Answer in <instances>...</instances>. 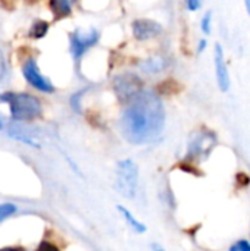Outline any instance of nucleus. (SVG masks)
<instances>
[{
    "label": "nucleus",
    "mask_w": 250,
    "mask_h": 251,
    "mask_svg": "<svg viewBox=\"0 0 250 251\" xmlns=\"http://www.w3.org/2000/svg\"><path fill=\"white\" fill-rule=\"evenodd\" d=\"M15 212H16V206H13L10 203L0 204V222H3L4 219H7L9 216H12Z\"/></svg>",
    "instance_id": "nucleus-15"
},
{
    "label": "nucleus",
    "mask_w": 250,
    "mask_h": 251,
    "mask_svg": "<svg viewBox=\"0 0 250 251\" xmlns=\"http://www.w3.org/2000/svg\"><path fill=\"white\" fill-rule=\"evenodd\" d=\"M217 137L211 131H197L189 143V157H206L215 147Z\"/></svg>",
    "instance_id": "nucleus-5"
},
{
    "label": "nucleus",
    "mask_w": 250,
    "mask_h": 251,
    "mask_svg": "<svg viewBox=\"0 0 250 251\" xmlns=\"http://www.w3.org/2000/svg\"><path fill=\"white\" fill-rule=\"evenodd\" d=\"M27 128H22V126H19V125H10L9 126V129H7V134L12 137V138H15V140H18V141H21V143H25V144H28V146H32V147H38V143H35L34 141V138L28 134V131H25Z\"/></svg>",
    "instance_id": "nucleus-10"
},
{
    "label": "nucleus",
    "mask_w": 250,
    "mask_h": 251,
    "mask_svg": "<svg viewBox=\"0 0 250 251\" xmlns=\"http://www.w3.org/2000/svg\"><path fill=\"white\" fill-rule=\"evenodd\" d=\"M141 68L146 69V72H159L164 68L162 59H149L147 62L141 63Z\"/></svg>",
    "instance_id": "nucleus-14"
},
{
    "label": "nucleus",
    "mask_w": 250,
    "mask_h": 251,
    "mask_svg": "<svg viewBox=\"0 0 250 251\" xmlns=\"http://www.w3.org/2000/svg\"><path fill=\"white\" fill-rule=\"evenodd\" d=\"M99 40V32L96 29H90L88 32L75 31L71 34V53L75 59H80L93 44Z\"/></svg>",
    "instance_id": "nucleus-6"
},
{
    "label": "nucleus",
    "mask_w": 250,
    "mask_h": 251,
    "mask_svg": "<svg viewBox=\"0 0 250 251\" xmlns=\"http://www.w3.org/2000/svg\"><path fill=\"white\" fill-rule=\"evenodd\" d=\"M22 74H24L25 79H27L34 88H37V90H40V91H43V93H53V91H55L52 82H50L46 76H43V75L40 74L35 60H32V59L27 60L25 65H24V68H22Z\"/></svg>",
    "instance_id": "nucleus-7"
},
{
    "label": "nucleus",
    "mask_w": 250,
    "mask_h": 251,
    "mask_svg": "<svg viewBox=\"0 0 250 251\" xmlns=\"http://www.w3.org/2000/svg\"><path fill=\"white\" fill-rule=\"evenodd\" d=\"M113 90L121 101H131L143 91V82L134 74H121L113 79Z\"/></svg>",
    "instance_id": "nucleus-4"
},
{
    "label": "nucleus",
    "mask_w": 250,
    "mask_h": 251,
    "mask_svg": "<svg viewBox=\"0 0 250 251\" xmlns=\"http://www.w3.org/2000/svg\"><path fill=\"white\" fill-rule=\"evenodd\" d=\"M186 6H187V9H189V10L194 12V10H197V9L202 6V3H200L199 0H189V1L186 3Z\"/></svg>",
    "instance_id": "nucleus-19"
},
{
    "label": "nucleus",
    "mask_w": 250,
    "mask_h": 251,
    "mask_svg": "<svg viewBox=\"0 0 250 251\" xmlns=\"http://www.w3.org/2000/svg\"><path fill=\"white\" fill-rule=\"evenodd\" d=\"M47 29H49V24L46 21L38 19V21H34V24L31 25L28 34H29L31 38H43L46 35Z\"/></svg>",
    "instance_id": "nucleus-13"
},
{
    "label": "nucleus",
    "mask_w": 250,
    "mask_h": 251,
    "mask_svg": "<svg viewBox=\"0 0 250 251\" xmlns=\"http://www.w3.org/2000/svg\"><path fill=\"white\" fill-rule=\"evenodd\" d=\"M38 251H57L52 244H47V243H43L40 247H38Z\"/></svg>",
    "instance_id": "nucleus-20"
},
{
    "label": "nucleus",
    "mask_w": 250,
    "mask_h": 251,
    "mask_svg": "<svg viewBox=\"0 0 250 251\" xmlns=\"http://www.w3.org/2000/svg\"><path fill=\"white\" fill-rule=\"evenodd\" d=\"M245 4H246V9H248V13H249V16H250V0H248Z\"/></svg>",
    "instance_id": "nucleus-24"
},
{
    "label": "nucleus",
    "mask_w": 250,
    "mask_h": 251,
    "mask_svg": "<svg viewBox=\"0 0 250 251\" xmlns=\"http://www.w3.org/2000/svg\"><path fill=\"white\" fill-rule=\"evenodd\" d=\"M6 71H7V66H6V60H4V54L0 49V81L6 76Z\"/></svg>",
    "instance_id": "nucleus-18"
},
{
    "label": "nucleus",
    "mask_w": 250,
    "mask_h": 251,
    "mask_svg": "<svg viewBox=\"0 0 250 251\" xmlns=\"http://www.w3.org/2000/svg\"><path fill=\"white\" fill-rule=\"evenodd\" d=\"M3 128V121H1V118H0V129Z\"/></svg>",
    "instance_id": "nucleus-25"
},
{
    "label": "nucleus",
    "mask_w": 250,
    "mask_h": 251,
    "mask_svg": "<svg viewBox=\"0 0 250 251\" xmlns=\"http://www.w3.org/2000/svg\"><path fill=\"white\" fill-rule=\"evenodd\" d=\"M230 251H250V243L246 240H239L230 247Z\"/></svg>",
    "instance_id": "nucleus-17"
},
{
    "label": "nucleus",
    "mask_w": 250,
    "mask_h": 251,
    "mask_svg": "<svg viewBox=\"0 0 250 251\" xmlns=\"http://www.w3.org/2000/svg\"><path fill=\"white\" fill-rule=\"evenodd\" d=\"M214 62H215V74H217V82L221 91L227 93L230 90V74H228V68L224 59V50L221 47L220 43L215 44L214 49Z\"/></svg>",
    "instance_id": "nucleus-8"
},
{
    "label": "nucleus",
    "mask_w": 250,
    "mask_h": 251,
    "mask_svg": "<svg viewBox=\"0 0 250 251\" xmlns=\"http://www.w3.org/2000/svg\"><path fill=\"white\" fill-rule=\"evenodd\" d=\"M206 46H208V41H206V40H200V41H199V49H197L199 53H202V51L206 49Z\"/></svg>",
    "instance_id": "nucleus-21"
},
{
    "label": "nucleus",
    "mask_w": 250,
    "mask_h": 251,
    "mask_svg": "<svg viewBox=\"0 0 250 251\" xmlns=\"http://www.w3.org/2000/svg\"><path fill=\"white\" fill-rule=\"evenodd\" d=\"M211 22H212V12L209 10V12H206V13L203 15L202 22H200V28H202V31H203L206 35L211 34Z\"/></svg>",
    "instance_id": "nucleus-16"
},
{
    "label": "nucleus",
    "mask_w": 250,
    "mask_h": 251,
    "mask_svg": "<svg viewBox=\"0 0 250 251\" xmlns=\"http://www.w3.org/2000/svg\"><path fill=\"white\" fill-rule=\"evenodd\" d=\"M162 32V25L152 19H136L133 22V34L137 40L144 41Z\"/></svg>",
    "instance_id": "nucleus-9"
},
{
    "label": "nucleus",
    "mask_w": 250,
    "mask_h": 251,
    "mask_svg": "<svg viewBox=\"0 0 250 251\" xmlns=\"http://www.w3.org/2000/svg\"><path fill=\"white\" fill-rule=\"evenodd\" d=\"M152 251H167L164 247H161L159 244H152Z\"/></svg>",
    "instance_id": "nucleus-23"
},
{
    "label": "nucleus",
    "mask_w": 250,
    "mask_h": 251,
    "mask_svg": "<svg viewBox=\"0 0 250 251\" xmlns=\"http://www.w3.org/2000/svg\"><path fill=\"white\" fill-rule=\"evenodd\" d=\"M50 7H52V12L55 15V18H65L71 13V1L68 0H53L50 1Z\"/></svg>",
    "instance_id": "nucleus-11"
},
{
    "label": "nucleus",
    "mask_w": 250,
    "mask_h": 251,
    "mask_svg": "<svg viewBox=\"0 0 250 251\" xmlns=\"http://www.w3.org/2000/svg\"><path fill=\"white\" fill-rule=\"evenodd\" d=\"M165 125L162 100L153 91H141L130 101L119 119V129L133 144H147L156 140Z\"/></svg>",
    "instance_id": "nucleus-1"
},
{
    "label": "nucleus",
    "mask_w": 250,
    "mask_h": 251,
    "mask_svg": "<svg viewBox=\"0 0 250 251\" xmlns=\"http://www.w3.org/2000/svg\"><path fill=\"white\" fill-rule=\"evenodd\" d=\"M139 185V168L137 165L130 160H121L116 166V176H115V187L116 190L127 199H134Z\"/></svg>",
    "instance_id": "nucleus-3"
},
{
    "label": "nucleus",
    "mask_w": 250,
    "mask_h": 251,
    "mask_svg": "<svg viewBox=\"0 0 250 251\" xmlns=\"http://www.w3.org/2000/svg\"><path fill=\"white\" fill-rule=\"evenodd\" d=\"M0 101L9 104L15 121H31L41 115L40 100L27 93H4L0 96Z\"/></svg>",
    "instance_id": "nucleus-2"
},
{
    "label": "nucleus",
    "mask_w": 250,
    "mask_h": 251,
    "mask_svg": "<svg viewBox=\"0 0 250 251\" xmlns=\"http://www.w3.org/2000/svg\"><path fill=\"white\" fill-rule=\"evenodd\" d=\"M0 251H24L22 247H4V249H0Z\"/></svg>",
    "instance_id": "nucleus-22"
},
{
    "label": "nucleus",
    "mask_w": 250,
    "mask_h": 251,
    "mask_svg": "<svg viewBox=\"0 0 250 251\" xmlns=\"http://www.w3.org/2000/svg\"><path fill=\"white\" fill-rule=\"evenodd\" d=\"M118 210L122 213V216H124V219L127 221V224L137 232V234H143V232H146V226L141 224V222H139L133 215H131V212L128 210V209H125L124 206H118Z\"/></svg>",
    "instance_id": "nucleus-12"
}]
</instances>
